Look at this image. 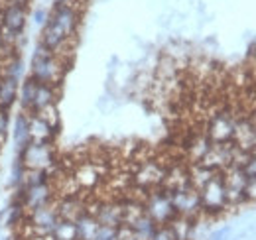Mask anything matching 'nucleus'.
Instances as JSON below:
<instances>
[{
  "instance_id": "f257e3e1",
  "label": "nucleus",
  "mask_w": 256,
  "mask_h": 240,
  "mask_svg": "<svg viewBox=\"0 0 256 240\" xmlns=\"http://www.w3.org/2000/svg\"><path fill=\"white\" fill-rule=\"evenodd\" d=\"M79 20H81V14H79L77 6L56 4L52 14L48 16V20L44 24L40 44L46 46L50 52L64 58V52L69 48L71 40L77 34Z\"/></svg>"
},
{
  "instance_id": "f03ea898",
  "label": "nucleus",
  "mask_w": 256,
  "mask_h": 240,
  "mask_svg": "<svg viewBox=\"0 0 256 240\" xmlns=\"http://www.w3.org/2000/svg\"><path fill=\"white\" fill-rule=\"evenodd\" d=\"M65 69H67V60L65 58L50 52L42 44L36 46L32 56V65H30V77L36 83L58 87L64 81Z\"/></svg>"
},
{
  "instance_id": "7ed1b4c3",
  "label": "nucleus",
  "mask_w": 256,
  "mask_h": 240,
  "mask_svg": "<svg viewBox=\"0 0 256 240\" xmlns=\"http://www.w3.org/2000/svg\"><path fill=\"white\" fill-rule=\"evenodd\" d=\"M166 170L168 166H164L158 160H152V158H144V160H138L130 172V180H132V187L148 193L152 189H158L164 185L166 180Z\"/></svg>"
},
{
  "instance_id": "20e7f679",
  "label": "nucleus",
  "mask_w": 256,
  "mask_h": 240,
  "mask_svg": "<svg viewBox=\"0 0 256 240\" xmlns=\"http://www.w3.org/2000/svg\"><path fill=\"white\" fill-rule=\"evenodd\" d=\"M199 199H201V210L205 216H219L228 209L223 172L215 174L213 180L199 189Z\"/></svg>"
},
{
  "instance_id": "39448f33",
  "label": "nucleus",
  "mask_w": 256,
  "mask_h": 240,
  "mask_svg": "<svg viewBox=\"0 0 256 240\" xmlns=\"http://www.w3.org/2000/svg\"><path fill=\"white\" fill-rule=\"evenodd\" d=\"M142 203H144L146 216L150 220H154L158 226L160 224H170L178 216V212L174 209V203H172V197H170V193L164 187L148 191Z\"/></svg>"
},
{
  "instance_id": "423d86ee",
  "label": "nucleus",
  "mask_w": 256,
  "mask_h": 240,
  "mask_svg": "<svg viewBox=\"0 0 256 240\" xmlns=\"http://www.w3.org/2000/svg\"><path fill=\"white\" fill-rule=\"evenodd\" d=\"M238 114H234L230 108H219L215 114H211L205 126V134L213 144H228L232 142L234 128H236Z\"/></svg>"
},
{
  "instance_id": "0eeeda50",
  "label": "nucleus",
  "mask_w": 256,
  "mask_h": 240,
  "mask_svg": "<svg viewBox=\"0 0 256 240\" xmlns=\"http://www.w3.org/2000/svg\"><path fill=\"white\" fill-rule=\"evenodd\" d=\"M18 160L24 164L26 170H46L50 172L56 166V152L52 144H40L30 142L20 150Z\"/></svg>"
},
{
  "instance_id": "6e6552de",
  "label": "nucleus",
  "mask_w": 256,
  "mask_h": 240,
  "mask_svg": "<svg viewBox=\"0 0 256 240\" xmlns=\"http://www.w3.org/2000/svg\"><path fill=\"white\" fill-rule=\"evenodd\" d=\"M170 197H172V203H174V209L180 216H188V218H199L203 216V210H201V199H199V191L188 185V187H182V189H176V191H168Z\"/></svg>"
},
{
  "instance_id": "1a4fd4ad",
  "label": "nucleus",
  "mask_w": 256,
  "mask_h": 240,
  "mask_svg": "<svg viewBox=\"0 0 256 240\" xmlns=\"http://www.w3.org/2000/svg\"><path fill=\"white\" fill-rule=\"evenodd\" d=\"M224 189H226V201L228 207H242L246 205V197H244V183L246 176L242 172V168L238 166H228L223 172Z\"/></svg>"
},
{
  "instance_id": "9d476101",
  "label": "nucleus",
  "mask_w": 256,
  "mask_h": 240,
  "mask_svg": "<svg viewBox=\"0 0 256 240\" xmlns=\"http://www.w3.org/2000/svg\"><path fill=\"white\" fill-rule=\"evenodd\" d=\"M71 176H73L75 185L79 187V191H93L104 180V170L100 168L98 162L87 160V162H81L79 166H75L71 170Z\"/></svg>"
},
{
  "instance_id": "9b49d317",
  "label": "nucleus",
  "mask_w": 256,
  "mask_h": 240,
  "mask_svg": "<svg viewBox=\"0 0 256 240\" xmlns=\"http://www.w3.org/2000/svg\"><path fill=\"white\" fill-rule=\"evenodd\" d=\"M28 12L26 2H4L0 6V26L14 34H22L26 28Z\"/></svg>"
},
{
  "instance_id": "f8f14e48",
  "label": "nucleus",
  "mask_w": 256,
  "mask_h": 240,
  "mask_svg": "<svg viewBox=\"0 0 256 240\" xmlns=\"http://www.w3.org/2000/svg\"><path fill=\"white\" fill-rule=\"evenodd\" d=\"M56 209L60 218L64 220H75L79 214L87 210V201L81 195H67V197H58L56 199Z\"/></svg>"
},
{
  "instance_id": "ddd939ff",
  "label": "nucleus",
  "mask_w": 256,
  "mask_h": 240,
  "mask_svg": "<svg viewBox=\"0 0 256 240\" xmlns=\"http://www.w3.org/2000/svg\"><path fill=\"white\" fill-rule=\"evenodd\" d=\"M56 134H58V128H54L48 120H44L38 114H30V142L52 144Z\"/></svg>"
},
{
  "instance_id": "4468645a",
  "label": "nucleus",
  "mask_w": 256,
  "mask_h": 240,
  "mask_svg": "<svg viewBox=\"0 0 256 240\" xmlns=\"http://www.w3.org/2000/svg\"><path fill=\"white\" fill-rule=\"evenodd\" d=\"M58 100V87H52V85H44V83H38L36 85V92H34V100H32V108H30V114H38L50 106H54Z\"/></svg>"
},
{
  "instance_id": "2eb2a0df",
  "label": "nucleus",
  "mask_w": 256,
  "mask_h": 240,
  "mask_svg": "<svg viewBox=\"0 0 256 240\" xmlns=\"http://www.w3.org/2000/svg\"><path fill=\"white\" fill-rule=\"evenodd\" d=\"M18 90H20V79L0 75V108L10 110L18 98Z\"/></svg>"
},
{
  "instance_id": "dca6fc26",
  "label": "nucleus",
  "mask_w": 256,
  "mask_h": 240,
  "mask_svg": "<svg viewBox=\"0 0 256 240\" xmlns=\"http://www.w3.org/2000/svg\"><path fill=\"white\" fill-rule=\"evenodd\" d=\"M197 220L195 218H188V216H176L168 226L172 228L176 240H193L195 238V230H197Z\"/></svg>"
},
{
  "instance_id": "f3484780",
  "label": "nucleus",
  "mask_w": 256,
  "mask_h": 240,
  "mask_svg": "<svg viewBox=\"0 0 256 240\" xmlns=\"http://www.w3.org/2000/svg\"><path fill=\"white\" fill-rule=\"evenodd\" d=\"M75 226H77V238L79 240H93L98 230V220L95 218V214L91 212H83L75 218Z\"/></svg>"
},
{
  "instance_id": "a211bd4d",
  "label": "nucleus",
  "mask_w": 256,
  "mask_h": 240,
  "mask_svg": "<svg viewBox=\"0 0 256 240\" xmlns=\"http://www.w3.org/2000/svg\"><path fill=\"white\" fill-rule=\"evenodd\" d=\"M211 146H213V142L207 138V134H205V132L195 134L192 140L188 142V156L192 158V164L201 162V160L205 158V154L211 150Z\"/></svg>"
},
{
  "instance_id": "6ab92c4d",
  "label": "nucleus",
  "mask_w": 256,
  "mask_h": 240,
  "mask_svg": "<svg viewBox=\"0 0 256 240\" xmlns=\"http://www.w3.org/2000/svg\"><path fill=\"white\" fill-rule=\"evenodd\" d=\"M14 144L18 150L30 144V114L22 112L14 122Z\"/></svg>"
},
{
  "instance_id": "aec40b11",
  "label": "nucleus",
  "mask_w": 256,
  "mask_h": 240,
  "mask_svg": "<svg viewBox=\"0 0 256 240\" xmlns=\"http://www.w3.org/2000/svg\"><path fill=\"white\" fill-rule=\"evenodd\" d=\"M215 174L217 172H213V170H209L207 166H203V164H192L190 166V181H192V185L199 191L201 187H205L209 181L215 178Z\"/></svg>"
},
{
  "instance_id": "412c9836",
  "label": "nucleus",
  "mask_w": 256,
  "mask_h": 240,
  "mask_svg": "<svg viewBox=\"0 0 256 240\" xmlns=\"http://www.w3.org/2000/svg\"><path fill=\"white\" fill-rule=\"evenodd\" d=\"M36 81L32 77H26L24 83L20 85L18 90V100H20V106H22V112L30 114V108H32V100H34V92H36Z\"/></svg>"
},
{
  "instance_id": "4be33fe9",
  "label": "nucleus",
  "mask_w": 256,
  "mask_h": 240,
  "mask_svg": "<svg viewBox=\"0 0 256 240\" xmlns=\"http://www.w3.org/2000/svg\"><path fill=\"white\" fill-rule=\"evenodd\" d=\"M156 226H158V224H156L154 220H150V218L146 216V212L130 224V228L134 230V234L138 236V240H150L152 234H154V230H156Z\"/></svg>"
},
{
  "instance_id": "5701e85b",
  "label": "nucleus",
  "mask_w": 256,
  "mask_h": 240,
  "mask_svg": "<svg viewBox=\"0 0 256 240\" xmlns=\"http://www.w3.org/2000/svg\"><path fill=\"white\" fill-rule=\"evenodd\" d=\"M54 240H79L77 238V226L75 220H64L60 218V222L56 224L54 232H52Z\"/></svg>"
},
{
  "instance_id": "b1692460",
  "label": "nucleus",
  "mask_w": 256,
  "mask_h": 240,
  "mask_svg": "<svg viewBox=\"0 0 256 240\" xmlns=\"http://www.w3.org/2000/svg\"><path fill=\"white\" fill-rule=\"evenodd\" d=\"M24 176H26V168H24V164H22L20 160H16L14 166H12V180H10V185H12L14 189H20L22 183H24Z\"/></svg>"
},
{
  "instance_id": "393cba45",
  "label": "nucleus",
  "mask_w": 256,
  "mask_h": 240,
  "mask_svg": "<svg viewBox=\"0 0 256 240\" xmlns=\"http://www.w3.org/2000/svg\"><path fill=\"white\" fill-rule=\"evenodd\" d=\"M116 234H118V228H116V226L100 224L93 240H116Z\"/></svg>"
},
{
  "instance_id": "a878e982",
  "label": "nucleus",
  "mask_w": 256,
  "mask_h": 240,
  "mask_svg": "<svg viewBox=\"0 0 256 240\" xmlns=\"http://www.w3.org/2000/svg\"><path fill=\"white\" fill-rule=\"evenodd\" d=\"M150 240H176V236H174V232H172V228L168 224H160V226H156V230H154Z\"/></svg>"
},
{
  "instance_id": "bb28decb",
  "label": "nucleus",
  "mask_w": 256,
  "mask_h": 240,
  "mask_svg": "<svg viewBox=\"0 0 256 240\" xmlns=\"http://www.w3.org/2000/svg\"><path fill=\"white\" fill-rule=\"evenodd\" d=\"M244 197H246V203H254L256 201V178H246Z\"/></svg>"
},
{
  "instance_id": "cd10ccee",
  "label": "nucleus",
  "mask_w": 256,
  "mask_h": 240,
  "mask_svg": "<svg viewBox=\"0 0 256 240\" xmlns=\"http://www.w3.org/2000/svg\"><path fill=\"white\" fill-rule=\"evenodd\" d=\"M8 124H10V110L0 108V138L4 140L8 134Z\"/></svg>"
},
{
  "instance_id": "c85d7f7f",
  "label": "nucleus",
  "mask_w": 256,
  "mask_h": 240,
  "mask_svg": "<svg viewBox=\"0 0 256 240\" xmlns=\"http://www.w3.org/2000/svg\"><path fill=\"white\" fill-rule=\"evenodd\" d=\"M207 240H232L230 238V226H221L213 234H209Z\"/></svg>"
},
{
  "instance_id": "c756f323",
  "label": "nucleus",
  "mask_w": 256,
  "mask_h": 240,
  "mask_svg": "<svg viewBox=\"0 0 256 240\" xmlns=\"http://www.w3.org/2000/svg\"><path fill=\"white\" fill-rule=\"evenodd\" d=\"M116 240H138V236L134 234V230L130 226H118V234H116Z\"/></svg>"
},
{
  "instance_id": "7c9ffc66",
  "label": "nucleus",
  "mask_w": 256,
  "mask_h": 240,
  "mask_svg": "<svg viewBox=\"0 0 256 240\" xmlns=\"http://www.w3.org/2000/svg\"><path fill=\"white\" fill-rule=\"evenodd\" d=\"M46 20H48V16H46V12H44V10L36 12V24H46Z\"/></svg>"
},
{
  "instance_id": "2f4dec72",
  "label": "nucleus",
  "mask_w": 256,
  "mask_h": 240,
  "mask_svg": "<svg viewBox=\"0 0 256 240\" xmlns=\"http://www.w3.org/2000/svg\"><path fill=\"white\" fill-rule=\"evenodd\" d=\"M4 2H28V0H4Z\"/></svg>"
},
{
  "instance_id": "473e14b6",
  "label": "nucleus",
  "mask_w": 256,
  "mask_h": 240,
  "mask_svg": "<svg viewBox=\"0 0 256 240\" xmlns=\"http://www.w3.org/2000/svg\"><path fill=\"white\" fill-rule=\"evenodd\" d=\"M2 142H4V140H2V138H0V146H2Z\"/></svg>"
},
{
  "instance_id": "72a5a7b5",
  "label": "nucleus",
  "mask_w": 256,
  "mask_h": 240,
  "mask_svg": "<svg viewBox=\"0 0 256 240\" xmlns=\"http://www.w3.org/2000/svg\"><path fill=\"white\" fill-rule=\"evenodd\" d=\"M2 240H14V238H2Z\"/></svg>"
}]
</instances>
